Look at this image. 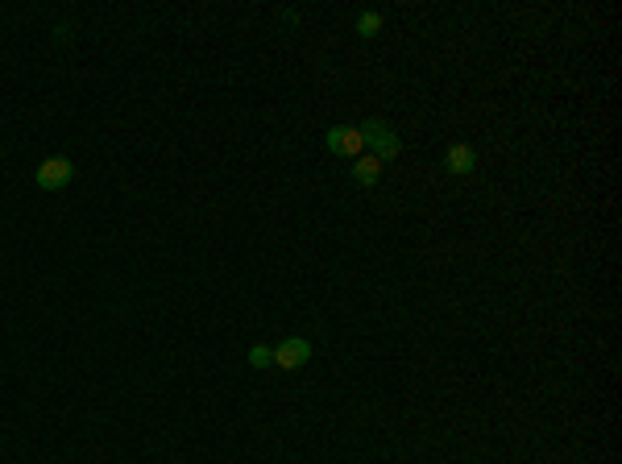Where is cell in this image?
<instances>
[{
    "mask_svg": "<svg viewBox=\"0 0 622 464\" xmlns=\"http://www.w3.org/2000/svg\"><path fill=\"white\" fill-rule=\"evenodd\" d=\"M382 162L374 158V153H361V158H353V183H361V187H374V183L382 179Z\"/></svg>",
    "mask_w": 622,
    "mask_h": 464,
    "instance_id": "8992f818",
    "label": "cell"
},
{
    "mask_svg": "<svg viewBox=\"0 0 622 464\" xmlns=\"http://www.w3.org/2000/svg\"><path fill=\"white\" fill-rule=\"evenodd\" d=\"M249 365H253V369L274 365V348H270V344H253V348H249Z\"/></svg>",
    "mask_w": 622,
    "mask_h": 464,
    "instance_id": "ba28073f",
    "label": "cell"
},
{
    "mask_svg": "<svg viewBox=\"0 0 622 464\" xmlns=\"http://www.w3.org/2000/svg\"><path fill=\"white\" fill-rule=\"evenodd\" d=\"M311 361V344L303 336H287L274 344V365L279 369H303Z\"/></svg>",
    "mask_w": 622,
    "mask_h": 464,
    "instance_id": "277c9868",
    "label": "cell"
},
{
    "mask_svg": "<svg viewBox=\"0 0 622 464\" xmlns=\"http://www.w3.org/2000/svg\"><path fill=\"white\" fill-rule=\"evenodd\" d=\"M378 29H382V13H361L357 17V34L361 37H378Z\"/></svg>",
    "mask_w": 622,
    "mask_h": 464,
    "instance_id": "52a82bcc",
    "label": "cell"
},
{
    "mask_svg": "<svg viewBox=\"0 0 622 464\" xmlns=\"http://www.w3.org/2000/svg\"><path fill=\"white\" fill-rule=\"evenodd\" d=\"M444 170H448V174H473V170H478V153H473V145L452 142L448 150H444Z\"/></svg>",
    "mask_w": 622,
    "mask_h": 464,
    "instance_id": "5b68a950",
    "label": "cell"
},
{
    "mask_svg": "<svg viewBox=\"0 0 622 464\" xmlns=\"http://www.w3.org/2000/svg\"><path fill=\"white\" fill-rule=\"evenodd\" d=\"M361 129V137H365V145L374 150V158L386 166L390 158H398V150H403V142H398V133H395V125L390 121H365V125H357Z\"/></svg>",
    "mask_w": 622,
    "mask_h": 464,
    "instance_id": "6da1fadb",
    "label": "cell"
},
{
    "mask_svg": "<svg viewBox=\"0 0 622 464\" xmlns=\"http://www.w3.org/2000/svg\"><path fill=\"white\" fill-rule=\"evenodd\" d=\"M324 145L332 153H341V158H361V150H365V137H361L357 125H332L324 133Z\"/></svg>",
    "mask_w": 622,
    "mask_h": 464,
    "instance_id": "7a4b0ae2",
    "label": "cell"
},
{
    "mask_svg": "<svg viewBox=\"0 0 622 464\" xmlns=\"http://www.w3.org/2000/svg\"><path fill=\"white\" fill-rule=\"evenodd\" d=\"M34 179H37V187L42 191H63L67 183L75 179V162L71 158H46L42 166H37Z\"/></svg>",
    "mask_w": 622,
    "mask_h": 464,
    "instance_id": "3957f363",
    "label": "cell"
}]
</instances>
